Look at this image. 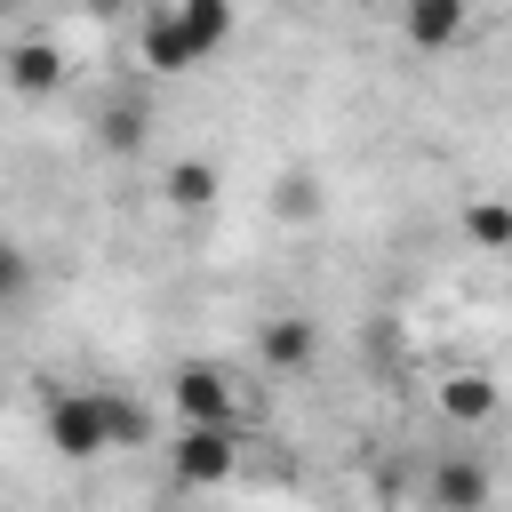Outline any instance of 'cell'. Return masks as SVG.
<instances>
[{"instance_id": "cell-2", "label": "cell", "mask_w": 512, "mask_h": 512, "mask_svg": "<svg viewBox=\"0 0 512 512\" xmlns=\"http://www.w3.org/2000/svg\"><path fill=\"white\" fill-rule=\"evenodd\" d=\"M40 432L64 464H96L120 448V424H112V392H48L40 408Z\"/></svg>"}, {"instance_id": "cell-16", "label": "cell", "mask_w": 512, "mask_h": 512, "mask_svg": "<svg viewBox=\"0 0 512 512\" xmlns=\"http://www.w3.org/2000/svg\"><path fill=\"white\" fill-rule=\"evenodd\" d=\"M504 56H512V16H504Z\"/></svg>"}, {"instance_id": "cell-15", "label": "cell", "mask_w": 512, "mask_h": 512, "mask_svg": "<svg viewBox=\"0 0 512 512\" xmlns=\"http://www.w3.org/2000/svg\"><path fill=\"white\" fill-rule=\"evenodd\" d=\"M80 8H88V16H120L128 0H80Z\"/></svg>"}, {"instance_id": "cell-13", "label": "cell", "mask_w": 512, "mask_h": 512, "mask_svg": "<svg viewBox=\"0 0 512 512\" xmlns=\"http://www.w3.org/2000/svg\"><path fill=\"white\" fill-rule=\"evenodd\" d=\"M24 296H32V256L16 240H0V312H16Z\"/></svg>"}, {"instance_id": "cell-1", "label": "cell", "mask_w": 512, "mask_h": 512, "mask_svg": "<svg viewBox=\"0 0 512 512\" xmlns=\"http://www.w3.org/2000/svg\"><path fill=\"white\" fill-rule=\"evenodd\" d=\"M224 40H232V0H168V8H152L144 32H136V48H144L152 72H192V64H208Z\"/></svg>"}, {"instance_id": "cell-11", "label": "cell", "mask_w": 512, "mask_h": 512, "mask_svg": "<svg viewBox=\"0 0 512 512\" xmlns=\"http://www.w3.org/2000/svg\"><path fill=\"white\" fill-rule=\"evenodd\" d=\"M464 240L472 248H512V200H472L464 208Z\"/></svg>"}, {"instance_id": "cell-10", "label": "cell", "mask_w": 512, "mask_h": 512, "mask_svg": "<svg viewBox=\"0 0 512 512\" xmlns=\"http://www.w3.org/2000/svg\"><path fill=\"white\" fill-rule=\"evenodd\" d=\"M216 192H224L216 160H176V168L160 176V200H168V208H216Z\"/></svg>"}, {"instance_id": "cell-3", "label": "cell", "mask_w": 512, "mask_h": 512, "mask_svg": "<svg viewBox=\"0 0 512 512\" xmlns=\"http://www.w3.org/2000/svg\"><path fill=\"white\" fill-rule=\"evenodd\" d=\"M168 464H176L184 488H224L240 472V440H232V424H184L176 448H168Z\"/></svg>"}, {"instance_id": "cell-12", "label": "cell", "mask_w": 512, "mask_h": 512, "mask_svg": "<svg viewBox=\"0 0 512 512\" xmlns=\"http://www.w3.org/2000/svg\"><path fill=\"white\" fill-rule=\"evenodd\" d=\"M96 136H104L112 152H136V144H144V104H104Z\"/></svg>"}, {"instance_id": "cell-9", "label": "cell", "mask_w": 512, "mask_h": 512, "mask_svg": "<svg viewBox=\"0 0 512 512\" xmlns=\"http://www.w3.org/2000/svg\"><path fill=\"white\" fill-rule=\"evenodd\" d=\"M496 408H504V392H496L480 368H456V376L440 384V416H448V424H488Z\"/></svg>"}, {"instance_id": "cell-4", "label": "cell", "mask_w": 512, "mask_h": 512, "mask_svg": "<svg viewBox=\"0 0 512 512\" xmlns=\"http://www.w3.org/2000/svg\"><path fill=\"white\" fill-rule=\"evenodd\" d=\"M168 400H176L184 424H232V416H240V392H232V376H224L216 360H184V368L168 376Z\"/></svg>"}, {"instance_id": "cell-5", "label": "cell", "mask_w": 512, "mask_h": 512, "mask_svg": "<svg viewBox=\"0 0 512 512\" xmlns=\"http://www.w3.org/2000/svg\"><path fill=\"white\" fill-rule=\"evenodd\" d=\"M424 488H432V512H488V464L464 448H448Z\"/></svg>"}, {"instance_id": "cell-14", "label": "cell", "mask_w": 512, "mask_h": 512, "mask_svg": "<svg viewBox=\"0 0 512 512\" xmlns=\"http://www.w3.org/2000/svg\"><path fill=\"white\" fill-rule=\"evenodd\" d=\"M312 208H320L312 184H280V216H312Z\"/></svg>"}, {"instance_id": "cell-6", "label": "cell", "mask_w": 512, "mask_h": 512, "mask_svg": "<svg viewBox=\"0 0 512 512\" xmlns=\"http://www.w3.org/2000/svg\"><path fill=\"white\" fill-rule=\"evenodd\" d=\"M0 80H8L16 96H32V104H40V96H56V88H64V48H56V40H16V48L0 56Z\"/></svg>"}, {"instance_id": "cell-8", "label": "cell", "mask_w": 512, "mask_h": 512, "mask_svg": "<svg viewBox=\"0 0 512 512\" xmlns=\"http://www.w3.org/2000/svg\"><path fill=\"white\" fill-rule=\"evenodd\" d=\"M256 360H264V368H312V360H320V328H312L304 312H280V320H264Z\"/></svg>"}, {"instance_id": "cell-17", "label": "cell", "mask_w": 512, "mask_h": 512, "mask_svg": "<svg viewBox=\"0 0 512 512\" xmlns=\"http://www.w3.org/2000/svg\"><path fill=\"white\" fill-rule=\"evenodd\" d=\"M8 8H24V0H0V16H8Z\"/></svg>"}, {"instance_id": "cell-7", "label": "cell", "mask_w": 512, "mask_h": 512, "mask_svg": "<svg viewBox=\"0 0 512 512\" xmlns=\"http://www.w3.org/2000/svg\"><path fill=\"white\" fill-rule=\"evenodd\" d=\"M400 32L424 56H448L464 40V0H400Z\"/></svg>"}]
</instances>
